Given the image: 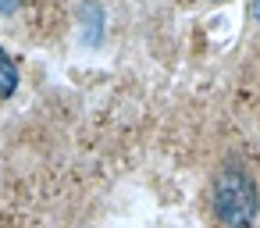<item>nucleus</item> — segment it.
Wrapping results in <instances>:
<instances>
[{"instance_id":"obj_1","label":"nucleus","mask_w":260,"mask_h":228,"mask_svg":"<svg viewBox=\"0 0 260 228\" xmlns=\"http://www.w3.org/2000/svg\"><path fill=\"white\" fill-rule=\"evenodd\" d=\"M214 210L224 228H253L256 189L242 168H224L214 178Z\"/></svg>"},{"instance_id":"obj_2","label":"nucleus","mask_w":260,"mask_h":228,"mask_svg":"<svg viewBox=\"0 0 260 228\" xmlns=\"http://www.w3.org/2000/svg\"><path fill=\"white\" fill-rule=\"evenodd\" d=\"M15 86H18V68L4 50H0V96H11Z\"/></svg>"},{"instance_id":"obj_3","label":"nucleus","mask_w":260,"mask_h":228,"mask_svg":"<svg viewBox=\"0 0 260 228\" xmlns=\"http://www.w3.org/2000/svg\"><path fill=\"white\" fill-rule=\"evenodd\" d=\"M18 8H22V0H0V15H11Z\"/></svg>"},{"instance_id":"obj_4","label":"nucleus","mask_w":260,"mask_h":228,"mask_svg":"<svg viewBox=\"0 0 260 228\" xmlns=\"http://www.w3.org/2000/svg\"><path fill=\"white\" fill-rule=\"evenodd\" d=\"M253 18L260 22V0H253Z\"/></svg>"}]
</instances>
